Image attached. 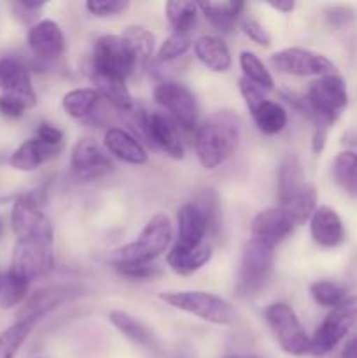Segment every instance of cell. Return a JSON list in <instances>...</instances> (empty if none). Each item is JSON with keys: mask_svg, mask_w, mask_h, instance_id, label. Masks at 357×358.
I'll return each instance as SVG.
<instances>
[{"mask_svg": "<svg viewBox=\"0 0 357 358\" xmlns=\"http://www.w3.org/2000/svg\"><path fill=\"white\" fill-rule=\"evenodd\" d=\"M13 231L16 233L18 241H31V243L52 245V222L41 210L37 198L31 194L21 196L16 199L10 213Z\"/></svg>", "mask_w": 357, "mask_h": 358, "instance_id": "8", "label": "cell"}, {"mask_svg": "<svg viewBox=\"0 0 357 358\" xmlns=\"http://www.w3.org/2000/svg\"><path fill=\"white\" fill-rule=\"evenodd\" d=\"M160 299L175 310L184 311L214 325H230L234 320L233 306L216 294L202 292V290H178V292H161Z\"/></svg>", "mask_w": 357, "mask_h": 358, "instance_id": "4", "label": "cell"}, {"mask_svg": "<svg viewBox=\"0 0 357 358\" xmlns=\"http://www.w3.org/2000/svg\"><path fill=\"white\" fill-rule=\"evenodd\" d=\"M55 268V257L49 245L18 241L14 248L13 264L9 273L23 282L31 283L34 280L48 275Z\"/></svg>", "mask_w": 357, "mask_h": 358, "instance_id": "12", "label": "cell"}, {"mask_svg": "<svg viewBox=\"0 0 357 358\" xmlns=\"http://www.w3.org/2000/svg\"><path fill=\"white\" fill-rule=\"evenodd\" d=\"M178 243L182 245H202L205 241V234L209 233V222L196 203H186L178 210Z\"/></svg>", "mask_w": 357, "mask_h": 358, "instance_id": "22", "label": "cell"}, {"mask_svg": "<svg viewBox=\"0 0 357 358\" xmlns=\"http://www.w3.org/2000/svg\"><path fill=\"white\" fill-rule=\"evenodd\" d=\"M2 233H4V224L2 220H0V236H2Z\"/></svg>", "mask_w": 357, "mask_h": 358, "instance_id": "51", "label": "cell"}, {"mask_svg": "<svg viewBox=\"0 0 357 358\" xmlns=\"http://www.w3.org/2000/svg\"><path fill=\"white\" fill-rule=\"evenodd\" d=\"M28 45L42 59L59 58L65 51V35L56 21L44 20L28 30Z\"/></svg>", "mask_w": 357, "mask_h": 358, "instance_id": "17", "label": "cell"}, {"mask_svg": "<svg viewBox=\"0 0 357 358\" xmlns=\"http://www.w3.org/2000/svg\"><path fill=\"white\" fill-rule=\"evenodd\" d=\"M0 90L4 94H10L23 101L27 108L37 103V94L31 86L28 70L13 58L0 59Z\"/></svg>", "mask_w": 357, "mask_h": 358, "instance_id": "16", "label": "cell"}, {"mask_svg": "<svg viewBox=\"0 0 357 358\" xmlns=\"http://www.w3.org/2000/svg\"><path fill=\"white\" fill-rule=\"evenodd\" d=\"M265 318L284 352L293 357H303L310 353L312 338L307 334L300 318L289 304H270L265 310Z\"/></svg>", "mask_w": 357, "mask_h": 358, "instance_id": "6", "label": "cell"}, {"mask_svg": "<svg viewBox=\"0 0 357 358\" xmlns=\"http://www.w3.org/2000/svg\"><path fill=\"white\" fill-rule=\"evenodd\" d=\"M294 227L296 226L290 220V217L287 215L286 210L280 208V206L266 208L259 212L252 220V240H258L275 248V245H279L280 241H284L293 233Z\"/></svg>", "mask_w": 357, "mask_h": 358, "instance_id": "15", "label": "cell"}, {"mask_svg": "<svg viewBox=\"0 0 357 358\" xmlns=\"http://www.w3.org/2000/svg\"><path fill=\"white\" fill-rule=\"evenodd\" d=\"M130 7L128 0H90L86 9L97 17H108L122 14Z\"/></svg>", "mask_w": 357, "mask_h": 358, "instance_id": "40", "label": "cell"}, {"mask_svg": "<svg viewBox=\"0 0 357 358\" xmlns=\"http://www.w3.org/2000/svg\"><path fill=\"white\" fill-rule=\"evenodd\" d=\"M65 297V287H46V289L37 290L30 297H27L18 320H30V318L31 320H38L42 315L55 310Z\"/></svg>", "mask_w": 357, "mask_h": 358, "instance_id": "24", "label": "cell"}, {"mask_svg": "<svg viewBox=\"0 0 357 358\" xmlns=\"http://www.w3.org/2000/svg\"><path fill=\"white\" fill-rule=\"evenodd\" d=\"M310 234L317 245L324 248H335L345 240V229L338 213L331 206H317L310 217Z\"/></svg>", "mask_w": 357, "mask_h": 358, "instance_id": "18", "label": "cell"}, {"mask_svg": "<svg viewBox=\"0 0 357 358\" xmlns=\"http://www.w3.org/2000/svg\"><path fill=\"white\" fill-rule=\"evenodd\" d=\"M268 6L272 7V9L280 10V13L287 14V13H290V10H293L294 7H296V3L290 2V0H287V2H268Z\"/></svg>", "mask_w": 357, "mask_h": 358, "instance_id": "49", "label": "cell"}, {"mask_svg": "<svg viewBox=\"0 0 357 358\" xmlns=\"http://www.w3.org/2000/svg\"><path fill=\"white\" fill-rule=\"evenodd\" d=\"M135 72V59L122 35H104L93 51V73L126 80Z\"/></svg>", "mask_w": 357, "mask_h": 358, "instance_id": "9", "label": "cell"}, {"mask_svg": "<svg viewBox=\"0 0 357 358\" xmlns=\"http://www.w3.org/2000/svg\"><path fill=\"white\" fill-rule=\"evenodd\" d=\"M2 287H4V276L0 275V292H2Z\"/></svg>", "mask_w": 357, "mask_h": 358, "instance_id": "50", "label": "cell"}, {"mask_svg": "<svg viewBox=\"0 0 357 358\" xmlns=\"http://www.w3.org/2000/svg\"><path fill=\"white\" fill-rule=\"evenodd\" d=\"M154 100L160 107L167 110V114L177 122L178 128H184L186 131H191L196 128L198 121V103H196L195 94L189 87L181 83H172L164 80L154 87Z\"/></svg>", "mask_w": 357, "mask_h": 358, "instance_id": "10", "label": "cell"}, {"mask_svg": "<svg viewBox=\"0 0 357 358\" xmlns=\"http://www.w3.org/2000/svg\"><path fill=\"white\" fill-rule=\"evenodd\" d=\"M310 296L314 301L321 306L326 308H336L343 299H345V290L340 287L338 283L328 282V280H321L310 285Z\"/></svg>", "mask_w": 357, "mask_h": 358, "instance_id": "37", "label": "cell"}, {"mask_svg": "<svg viewBox=\"0 0 357 358\" xmlns=\"http://www.w3.org/2000/svg\"><path fill=\"white\" fill-rule=\"evenodd\" d=\"M280 208L286 210L294 226H301L307 220H310V217L317 210V191L307 184V187L301 189L296 196L280 203Z\"/></svg>", "mask_w": 357, "mask_h": 358, "instance_id": "28", "label": "cell"}, {"mask_svg": "<svg viewBox=\"0 0 357 358\" xmlns=\"http://www.w3.org/2000/svg\"><path fill=\"white\" fill-rule=\"evenodd\" d=\"M307 187L303 168L296 156H287L279 170V201L284 203Z\"/></svg>", "mask_w": 357, "mask_h": 358, "instance_id": "26", "label": "cell"}, {"mask_svg": "<svg viewBox=\"0 0 357 358\" xmlns=\"http://www.w3.org/2000/svg\"><path fill=\"white\" fill-rule=\"evenodd\" d=\"M241 31H244L245 35H247L248 38H251L252 42H255L258 45H270V42H272V37H270L268 31L262 28V24H259L258 21L254 20H244L240 24Z\"/></svg>", "mask_w": 357, "mask_h": 358, "instance_id": "43", "label": "cell"}, {"mask_svg": "<svg viewBox=\"0 0 357 358\" xmlns=\"http://www.w3.org/2000/svg\"><path fill=\"white\" fill-rule=\"evenodd\" d=\"M272 65L279 72L298 77H324L335 73L336 70L335 63L324 55L303 48H286L276 51L272 55Z\"/></svg>", "mask_w": 357, "mask_h": 358, "instance_id": "11", "label": "cell"}, {"mask_svg": "<svg viewBox=\"0 0 357 358\" xmlns=\"http://www.w3.org/2000/svg\"><path fill=\"white\" fill-rule=\"evenodd\" d=\"M191 45L192 42H191V37H189V34H177V31H174V34H172L168 38H164L163 44L160 45L156 59L160 63H167V62H172V59H177L181 58V56H184L186 52L191 49Z\"/></svg>", "mask_w": 357, "mask_h": 358, "instance_id": "38", "label": "cell"}, {"mask_svg": "<svg viewBox=\"0 0 357 358\" xmlns=\"http://www.w3.org/2000/svg\"><path fill=\"white\" fill-rule=\"evenodd\" d=\"M326 145V128H317L314 131V136H312V149H314L315 154L322 152Z\"/></svg>", "mask_w": 357, "mask_h": 358, "instance_id": "47", "label": "cell"}, {"mask_svg": "<svg viewBox=\"0 0 357 358\" xmlns=\"http://www.w3.org/2000/svg\"><path fill=\"white\" fill-rule=\"evenodd\" d=\"M104 143L108 152L114 154L118 159L125 161V163L135 164V166L147 163L146 149L126 129L108 128L104 135Z\"/></svg>", "mask_w": 357, "mask_h": 358, "instance_id": "21", "label": "cell"}, {"mask_svg": "<svg viewBox=\"0 0 357 358\" xmlns=\"http://www.w3.org/2000/svg\"><path fill=\"white\" fill-rule=\"evenodd\" d=\"M238 84H240V93L241 96H244L245 103H247L248 112L254 110V108L266 98L261 87L255 86L254 83H251V80L245 79V77H241V79L238 80Z\"/></svg>", "mask_w": 357, "mask_h": 358, "instance_id": "42", "label": "cell"}, {"mask_svg": "<svg viewBox=\"0 0 357 358\" xmlns=\"http://www.w3.org/2000/svg\"><path fill=\"white\" fill-rule=\"evenodd\" d=\"M251 114L258 129L265 135H276L287 124L286 108L276 101L268 100V98H265L254 110H251Z\"/></svg>", "mask_w": 357, "mask_h": 358, "instance_id": "25", "label": "cell"}, {"mask_svg": "<svg viewBox=\"0 0 357 358\" xmlns=\"http://www.w3.org/2000/svg\"><path fill=\"white\" fill-rule=\"evenodd\" d=\"M332 178L346 194L357 198V152L345 150V152H340L335 157V161H332Z\"/></svg>", "mask_w": 357, "mask_h": 358, "instance_id": "29", "label": "cell"}, {"mask_svg": "<svg viewBox=\"0 0 357 358\" xmlns=\"http://www.w3.org/2000/svg\"><path fill=\"white\" fill-rule=\"evenodd\" d=\"M140 124H142V129L149 142L160 147L164 154H168L174 159L184 157V145H182L181 135H178V126L170 115L158 110L146 112L142 115Z\"/></svg>", "mask_w": 357, "mask_h": 358, "instance_id": "13", "label": "cell"}, {"mask_svg": "<svg viewBox=\"0 0 357 358\" xmlns=\"http://www.w3.org/2000/svg\"><path fill=\"white\" fill-rule=\"evenodd\" d=\"M195 55L212 72L224 73L231 66V55L226 42L214 35H203L195 42Z\"/></svg>", "mask_w": 357, "mask_h": 358, "instance_id": "23", "label": "cell"}, {"mask_svg": "<svg viewBox=\"0 0 357 358\" xmlns=\"http://www.w3.org/2000/svg\"><path fill=\"white\" fill-rule=\"evenodd\" d=\"M326 17H328L329 24L340 28L349 24L350 21H354V17H356V10L350 9V7L346 6H335L326 13Z\"/></svg>", "mask_w": 357, "mask_h": 358, "instance_id": "45", "label": "cell"}, {"mask_svg": "<svg viewBox=\"0 0 357 358\" xmlns=\"http://www.w3.org/2000/svg\"><path fill=\"white\" fill-rule=\"evenodd\" d=\"M241 121L230 110L210 115L195 135V150L205 170H216L226 163L240 143Z\"/></svg>", "mask_w": 357, "mask_h": 358, "instance_id": "1", "label": "cell"}, {"mask_svg": "<svg viewBox=\"0 0 357 358\" xmlns=\"http://www.w3.org/2000/svg\"><path fill=\"white\" fill-rule=\"evenodd\" d=\"M349 103L346 84L338 73L318 77L308 86L304 110L318 122L317 128H328L338 119L340 112Z\"/></svg>", "mask_w": 357, "mask_h": 358, "instance_id": "3", "label": "cell"}, {"mask_svg": "<svg viewBox=\"0 0 357 358\" xmlns=\"http://www.w3.org/2000/svg\"><path fill=\"white\" fill-rule=\"evenodd\" d=\"M240 69L244 72L245 79L254 83L255 86L261 87L262 91L273 90L275 83H273V76L270 70L266 69L265 63L258 58L252 51H241L240 52Z\"/></svg>", "mask_w": 357, "mask_h": 358, "instance_id": "36", "label": "cell"}, {"mask_svg": "<svg viewBox=\"0 0 357 358\" xmlns=\"http://www.w3.org/2000/svg\"><path fill=\"white\" fill-rule=\"evenodd\" d=\"M273 247L251 240L241 252L240 268L237 276V292L240 297H252L268 282L273 268Z\"/></svg>", "mask_w": 357, "mask_h": 358, "instance_id": "5", "label": "cell"}, {"mask_svg": "<svg viewBox=\"0 0 357 358\" xmlns=\"http://www.w3.org/2000/svg\"><path fill=\"white\" fill-rule=\"evenodd\" d=\"M174 238V227L164 213L149 219L135 241L115 252V264H150L168 250Z\"/></svg>", "mask_w": 357, "mask_h": 358, "instance_id": "2", "label": "cell"}, {"mask_svg": "<svg viewBox=\"0 0 357 358\" xmlns=\"http://www.w3.org/2000/svg\"><path fill=\"white\" fill-rule=\"evenodd\" d=\"M98 96L100 94H98V91L94 87H77V90L69 91L63 96L62 107L70 117L83 119L93 112Z\"/></svg>", "mask_w": 357, "mask_h": 358, "instance_id": "33", "label": "cell"}, {"mask_svg": "<svg viewBox=\"0 0 357 358\" xmlns=\"http://www.w3.org/2000/svg\"><path fill=\"white\" fill-rule=\"evenodd\" d=\"M245 7L244 2H202L198 9L203 16L217 27L219 30H230L234 24L237 17L240 16L241 9Z\"/></svg>", "mask_w": 357, "mask_h": 358, "instance_id": "30", "label": "cell"}, {"mask_svg": "<svg viewBox=\"0 0 357 358\" xmlns=\"http://www.w3.org/2000/svg\"><path fill=\"white\" fill-rule=\"evenodd\" d=\"M93 80L94 84H97L98 94H104L115 108H119V110L122 112L132 110L133 101L132 94H130L128 91V86H126V80L100 76V73H93Z\"/></svg>", "mask_w": 357, "mask_h": 358, "instance_id": "31", "label": "cell"}, {"mask_svg": "<svg viewBox=\"0 0 357 358\" xmlns=\"http://www.w3.org/2000/svg\"><path fill=\"white\" fill-rule=\"evenodd\" d=\"M37 320H18L0 336V358H14L20 352L21 345L27 341Z\"/></svg>", "mask_w": 357, "mask_h": 358, "instance_id": "35", "label": "cell"}, {"mask_svg": "<svg viewBox=\"0 0 357 358\" xmlns=\"http://www.w3.org/2000/svg\"><path fill=\"white\" fill-rule=\"evenodd\" d=\"M122 38L126 41L133 55V59H135V70L146 69L154 51V42H156L154 35L147 28L133 24V27L126 28Z\"/></svg>", "mask_w": 357, "mask_h": 358, "instance_id": "27", "label": "cell"}, {"mask_svg": "<svg viewBox=\"0 0 357 358\" xmlns=\"http://www.w3.org/2000/svg\"><path fill=\"white\" fill-rule=\"evenodd\" d=\"M28 287L30 283L23 282V280L16 278L14 275L7 273L4 276V287H2V292H0V299H2V306L4 308H14L18 304L24 303L28 297Z\"/></svg>", "mask_w": 357, "mask_h": 358, "instance_id": "39", "label": "cell"}, {"mask_svg": "<svg viewBox=\"0 0 357 358\" xmlns=\"http://www.w3.org/2000/svg\"><path fill=\"white\" fill-rule=\"evenodd\" d=\"M37 138H41L42 142L49 143V145H56V147H62L63 142V133L62 129H58L56 126L48 124V122H42L37 129Z\"/></svg>", "mask_w": 357, "mask_h": 358, "instance_id": "46", "label": "cell"}, {"mask_svg": "<svg viewBox=\"0 0 357 358\" xmlns=\"http://www.w3.org/2000/svg\"><path fill=\"white\" fill-rule=\"evenodd\" d=\"M24 110H27V105L21 100H18V98L10 96V94H2L0 96V114L4 117L18 119L24 114Z\"/></svg>", "mask_w": 357, "mask_h": 358, "instance_id": "44", "label": "cell"}, {"mask_svg": "<svg viewBox=\"0 0 357 358\" xmlns=\"http://www.w3.org/2000/svg\"><path fill=\"white\" fill-rule=\"evenodd\" d=\"M340 358H357V336L346 341V345L343 346Z\"/></svg>", "mask_w": 357, "mask_h": 358, "instance_id": "48", "label": "cell"}, {"mask_svg": "<svg viewBox=\"0 0 357 358\" xmlns=\"http://www.w3.org/2000/svg\"><path fill=\"white\" fill-rule=\"evenodd\" d=\"M198 10V3L182 2V0H172L164 6L168 21L177 34H189L191 31V28L196 24Z\"/></svg>", "mask_w": 357, "mask_h": 358, "instance_id": "34", "label": "cell"}, {"mask_svg": "<svg viewBox=\"0 0 357 358\" xmlns=\"http://www.w3.org/2000/svg\"><path fill=\"white\" fill-rule=\"evenodd\" d=\"M108 320L126 339L133 341L135 345L153 346V334H150V331L146 325L140 324L139 320H135L132 315L125 313L121 310H114L108 313Z\"/></svg>", "mask_w": 357, "mask_h": 358, "instance_id": "32", "label": "cell"}, {"mask_svg": "<svg viewBox=\"0 0 357 358\" xmlns=\"http://www.w3.org/2000/svg\"><path fill=\"white\" fill-rule=\"evenodd\" d=\"M59 150H62V147L49 145V143L42 142L41 138L34 136V138L21 143V145L10 154L9 163L14 170L34 171L37 170L41 164L48 163L52 157L58 156Z\"/></svg>", "mask_w": 357, "mask_h": 358, "instance_id": "20", "label": "cell"}, {"mask_svg": "<svg viewBox=\"0 0 357 358\" xmlns=\"http://www.w3.org/2000/svg\"><path fill=\"white\" fill-rule=\"evenodd\" d=\"M115 268H118V271L122 276L136 280H147L161 275V269L158 266H154L153 262L150 264H115Z\"/></svg>", "mask_w": 357, "mask_h": 358, "instance_id": "41", "label": "cell"}, {"mask_svg": "<svg viewBox=\"0 0 357 358\" xmlns=\"http://www.w3.org/2000/svg\"><path fill=\"white\" fill-rule=\"evenodd\" d=\"M357 324V296L345 297L331 313L324 318L321 327L312 336L310 353L315 357H324L338 346V343Z\"/></svg>", "mask_w": 357, "mask_h": 358, "instance_id": "7", "label": "cell"}, {"mask_svg": "<svg viewBox=\"0 0 357 358\" xmlns=\"http://www.w3.org/2000/svg\"><path fill=\"white\" fill-rule=\"evenodd\" d=\"M70 166L79 180H93L112 170V161L93 138H80L74 145Z\"/></svg>", "mask_w": 357, "mask_h": 358, "instance_id": "14", "label": "cell"}, {"mask_svg": "<svg viewBox=\"0 0 357 358\" xmlns=\"http://www.w3.org/2000/svg\"><path fill=\"white\" fill-rule=\"evenodd\" d=\"M212 259V247L203 241L202 245H182L175 241L167 254V262L174 273L181 276H189L202 269Z\"/></svg>", "mask_w": 357, "mask_h": 358, "instance_id": "19", "label": "cell"}]
</instances>
